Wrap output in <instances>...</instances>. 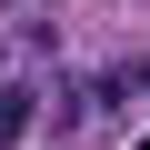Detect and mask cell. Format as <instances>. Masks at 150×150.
I'll return each mask as SVG.
<instances>
[{
    "mask_svg": "<svg viewBox=\"0 0 150 150\" xmlns=\"http://www.w3.org/2000/svg\"><path fill=\"white\" fill-rule=\"evenodd\" d=\"M30 120H40V100H30L20 80H0V150H20V140H30Z\"/></svg>",
    "mask_w": 150,
    "mask_h": 150,
    "instance_id": "cell-1",
    "label": "cell"
}]
</instances>
